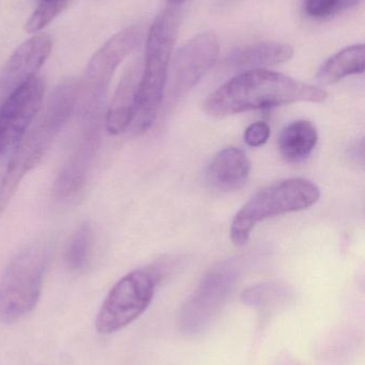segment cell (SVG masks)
<instances>
[{
  "label": "cell",
  "instance_id": "1",
  "mask_svg": "<svg viewBox=\"0 0 365 365\" xmlns=\"http://www.w3.org/2000/svg\"><path fill=\"white\" fill-rule=\"evenodd\" d=\"M327 91L274 71L259 68L237 75L210 94L204 109L212 117L274 108L295 103H323Z\"/></svg>",
  "mask_w": 365,
  "mask_h": 365
},
{
  "label": "cell",
  "instance_id": "2",
  "mask_svg": "<svg viewBox=\"0 0 365 365\" xmlns=\"http://www.w3.org/2000/svg\"><path fill=\"white\" fill-rule=\"evenodd\" d=\"M79 81H62L51 92L44 108L34 118L15 145L4 178L0 182V215L14 197L26 175L40 164L64 126L76 110Z\"/></svg>",
  "mask_w": 365,
  "mask_h": 365
},
{
  "label": "cell",
  "instance_id": "3",
  "mask_svg": "<svg viewBox=\"0 0 365 365\" xmlns=\"http://www.w3.org/2000/svg\"><path fill=\"white\" fill-rule=\"evenodd\" d=\"M179 26V13L169 9L163 11L150 28L139 79L136 115L131 125L135 134L149 130L160 113Z\"/></svg>",
  "mask_w": 365,
  "mask_h": 365
},
{
  "label": "cell",
  "instance_id": "4",
  "mask_svg": "<svg viewBox=\"0 0 365 365\" xmlns=\"http://www.w3.org/2000/svg\"><path fill=\"white\" fill-rule=\"evenodd\" d=\"M51 250V238H39L11 259L0 279V322L15 323L36 308Z\"/></svg>",
  "mask_w": 365,
  "mask_h": 365
},
{
  "label": "cell",
  "instance_id": "5",
  "mask_svg": "<svg viewBox=\"0 0 365 365\" xmlns=\"http://www.w3.org/2000/svg\"><path fill=\"white\" fill-rule=\"evenodd\" d=\"M321 190L314 182L301 178L274 182L253 195L236 214L231 227V240L244 246L259 223L289 212H300L314 205Z\"/></svg>",
  "mask_w": 365,
  "mask_h": 365
},
{
  "label": "cell",
  "instance_id": "6",
  "mask_svg": "<svg viewBox=\"0 0 365 365\" xmlns=\"http://www.w3.org/2000/svg\"><path fill=\"white\" fill-rule=\"evenodd\" d=\"M141 40V28H126L109 38L90 59L79 81L76 109L81 123L104 120L105 102L114 74Z\"/></svg>",
  "mask_w": 365,
  "mask_h": 365
},
{
  "label": "cell",
  "instance_id": "7",
  "mask_svg": "<svg viewBox=\"0 0 365 365\" xmlns=\"http://www.w3.org/2000/svg\"><path fill=\"white\" fill-rule=\"evenodd\" d=\"M248 255H236L214 266L184 304L180 326L186 334H199L214 321L248 267Z\"/></svg>",
  "mask_w": 365,
  "mask_h": 365
},
{
  "label": "cell",
  "instance_id": "8",
  "mask_svg": "<svg viewBox=\"0 0 365 365\" xmlns=\"http://www.w3.org/2000/svg\"><path fill=\"white\" fill-rule=\"evenodd\" d=\"M161 280L156 267L139 268L120 279L99 310L96 329L111 334L136 321L151 304Z\"/></svg>",
  "mask_w": 365,
  "mask_h": 365
},
{
  "label": "cell",
  "instance_id": "9",
  "mask_svg": "<svg viewBox=\"0 0 365 365\" xmlns=\"http://www.w3.org/2000/svg\"><path fill=\"white\" fill-rule=\"evenodd\" d=\"M218 55V38L211 32L197 34L178 49L167 76V98L171 104L181 100L201 81L216 63Z\"/></svg>",
  "mask_w": 365,
  "mask_h": 365
},
{
  "label": "cell",
  "instance_id": "10",
  "mask_svg": "<svg viewBox=\"0 0 365 365\" xmlns=\"http://www.w3.org/2000/svg\"><path fill=\"white\" fill-rule=\"evenodd\" d=\"M44 83L40 77L24 83L0 106V156L15 147L42 108Z\"/></svg>",
  "mask_w": 365,
  "mask_h": 365
},
{
  "label": "cell",
  "instance_id": "11",
  "mask_svg": "<svg viewBox=\"0 0 365 365\" xmlns=\"http://www.w3.org/2000/svg\"><path fill=\"white\" fill-rule=\"evenodd\" d=\"M101 126L84 125L72 153L62 167L54 186L60 201H68L81 192L100 145Z\"/></svg>",
  "mask_w": 365,
  "mask_h": 365
},
{
  "label": "cell",
  "instance_id": "12",
  "mask_svg": "<svg viewBox=\"0 0 365 365\" xmlns=\"http://www.w3.org/2000/svg\"><path fill=\"white\" fill-rule=\"evenodd\" d=\"M51 36L41 34L25 41L0 73V106L19 88L36 76L51 51Z\"/></svg>",
  "mask_w": 365,
  "mask_h": 365
},
{
  "label": "cell",
  "instance_id": "13",
  "mask_svg": "<svg viewBox=\"0 0 365 365\" xmlns=\"http://www.w3.org/2000/svg\"><path fill=\"white\" fill-rule=\"evenodd\" d=\"M141 74V66L139 63H134L128 68L120 81L105 113L104 124L109 134H121L132 125L136 115Z\"/></svg>",
  "mask_w": 365,
  "mask_h": 365
},
{
  "label": "cell",
  "instance_id": "14",
  "mask_svg": "<svg viewBox=\"0 0 365 365\" xmlns=\"http://www.w3.org/2000/svg\"><path fill=\"white\" fill-rule=\"evenodd\" d=\"M252 164L239 148L229 147L219 152L206 170L208 184L223 192L239 190L250 178Z\"/></svg>",
  "mask_w": 365,
  "mask_h": 365
},
{
  "label": "cell",
  "instance_id": "15",
  "mask_svg": "<svg viewBox=\"0 0 365 365\" xmlns=\"http://www.w3.org/2000/svg\"><path fill=\"white\" fill-rule=\"evenodd\" d=\"M293 56L294 48L291 45L280 42H257L231 51L226 62L231 68L259 70L284 63Z\"/></svg>",
  "mask_w": 365,
  "mask_h": 365
},
{
  "label": "cell",
  "instance_id": "16",
  "mask_svg": "<svg viewBox=\"0 0 365 365\" xmlns=\"http://www.w3.org/2000/svg\"><path fill=\"white\" fill-rule=\"evenodd\" d=\"M319 143V132L312 122L299 120L283 128L279 136V150L286 162L299 164L308 160Z\"/></svg>",
  "mask_w": 365,
  "mask_h": 365
},
{
  "label": "cell",
  "instance_id": "17",
  "mask_svg": "<svg viewBox=\"0 0 365 365\" xmlns=\"http://www.w3.org/2000/svg\"><path fill=\"white\" fill-rule=\"evenodd\" d=\"M364 68V45H353L329 58L319 68L316 78L324 85H331L345 77L362 74Z\"/></svg>",
  "mask_w": 365,
  "mask_h": 365
},
{
  "label": "cell",
  "instance_id": "18",
  "mask_svg": "<svg viewBox=\"0 0 365 365\" xmlns=\"http://www.w3.org/2000/svg\"><path fill=\"white\" fill-rule=\"evenodd\" d=\"M291 297L289 287L279 283H261L249 287L242 294V302L249 306L255 307L261 312H272L279 306L286 302Z\"/></svg>",
  "mask_w": 365,
  "mask_h": 365
},
{
  "label": "cell",
  "instance_id": "19",
  "mask_svg": "<svg viewBox=\"0 0 365 365\" xmlns=\"http://www.w3.org/2000/svg\"><path fill=\"white\" fill-rule=\"evenodd\" d=\"M94 232L88 223H84L76 230L66 250V266L71 270L85 269L91 259Z\"/></svg>",
  "mask_w": 365,
  "mask_h": 365
},
{
  "label": "cell",
  "instance_id": "20",
  "mask_svg": "<svg viewBox=\"0 0 365 365\" xmlns=\"http://www.w3.org/2000/svg\"><path fill=\"white\" fill-rule=\"evenodd\" d=\"M70 1L71 0H41L38 8L26 23V31L34 34L46 27L69 6Z\"/></svg>",
  "mask_w": 365,
  "mask_h": 365
},
{
  "label": "cell",
  "instance_id": "21",
  "mask_svg": "<svg viewBox=\"0 0 365 365\" xmlns=\"http://www.w3.org/2000/svg\"><path fill=\"white\" fill-rule=\"evenodd\" d=\"M361 0H306L304 9L309 16L325 19L357 6Z\"/></svg>",
  "mask_w": 365,
  "mask_h": 365
},
{
  "label": "cell",
  "instance_id": "22",
  "mask_svg": "<svg viewBox=\"0 0 365 365\" xmlns=\"http://www.w3.org/2000/svg\"><path fill=\"white\" fill-rule=\"evenodd\" d=\"M244 141L249 147L259 148L265 145L270 137V126L266 122L251 124L244 132Z\"/></svg>",
  "mask_w": 365,
  "mask_h": 365
},
{
  "label": "cell",
  "instance_id": "23",
  "mask_svg": "<svg viewBox=\"0 0 365 365\" xmlns=\"http://www.w3.org/2000/svg\"><path fill=\"white\" fill-rule=\"evenodd\" d=\"M167 1L171 4H184V1H186V0H167Z\"/></svg>",
  "mask_w": 365,
  "mask_h": 365
},
{
  "label": "cell",
  "instance_id": "24",
  "mask_svg": "<svg viewBox=\"0 0 365 365\" xmlns=\"http://www.w3.org/2000/svg\"><path fill=\"white\" fill-rule=\"evenodd\" d=\"M40 1H41V0H40Z\"/></svg>",
  "mask_w": 365,
  "mask_h": 365
}]
</instances>
